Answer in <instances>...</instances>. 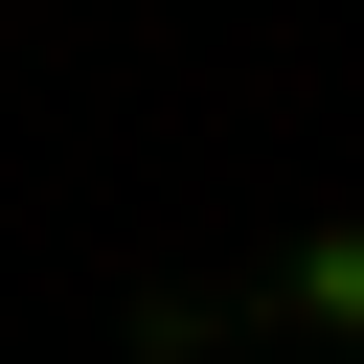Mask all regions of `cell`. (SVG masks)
<instances>
[{"mask_svg":"<svg viewBox=\"0 0 364 364\" xmlns=\"http://www.w3.org/2000/svg\"><path fill=\"white\" fill-rule=\"evenodd\" d=\"M273 318H296V341H341V364H364V228H296V250H273Z\"/></svg>","mask_w":364,"mask_h":364,"instance_id":"6da1fadb","label":"cell"}]
</instances>
